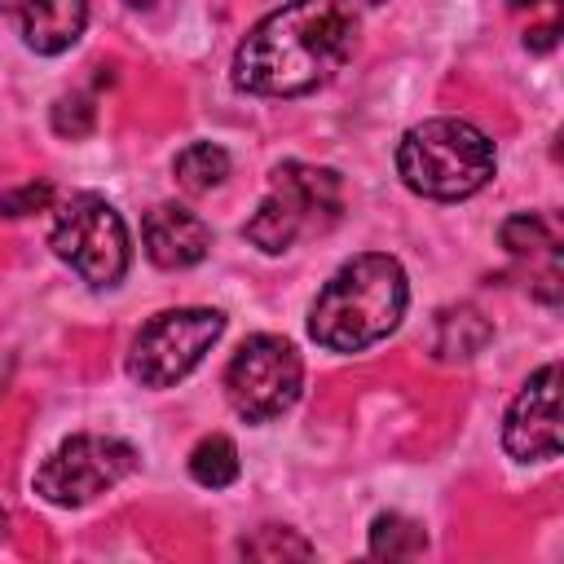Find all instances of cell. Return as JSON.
I'll return each instance as SVG.
<instances>
[{
  "label": "cell",
  "instance_id": "1",
  "mask_svg": "<svg viewBox=\"0 0 564 564\" xmlns=\"http://www.w3.org/2000/svg\"><path fill=\"white\" fill-rule=\"evenodd\" d=\"M357 48L348 0H286L260 18L234 53V88L256 97H300L335 79Z\"/></svg>",
  "mask_w": 564,
  "mask_h": 564
},
{
  "label": "cell",
  "instance_id": "2",
  "mask_svg": "<svg viewBox=\"0 0 564 564\" xmlns=\"http://www.w3.org/2000/svg\"><path fill=\"white\" fill-rule=\"evenodd\" d=\"M405 300H410L405 269L392 256L383 251L352 256L317 291L308 313V335L330 352H361L397 330V322L405 317Z\"/></svg>",
  "mask_w": 564,
  "mask_h": 564
},
{
  "label": "cell",
  "instance_id": "3",
  "mask_svg": "<svg viewBox=\"0 0 564 564\" xmlns=\"http://www.w3.org/2000/svg\"><path fill=\"white\" fill-rule=\"evenodd\" d=\"M397 172L405 189L423 198H467L494 176V141L467 119H427L414 123L397 145Z\"/></svg>",
  "mask_w": 564,
  "mask_h": 564
},
{
  "label": "cell",
  "instance_id": "4",
  "mask_svg": "<svg viewBox=\"0 0 564 564\" xmlns=\"http://www.w3.org/2000/svg\"><path fill=\"white\" fill-rule=\"evenodd\" d=\"M344 212V189L335 167H313V163H282L269 176V194L242 225L247 242L260 247L264 256L291 251L304 234H322L339 220Z\"/></svg>",
  "mask_w": 564,
  "mask_h": 564
},
{
  "label": "cell",
  "instance_id": "5",
  "mask_svg": "<svg viewBox=\"0 0 564 564\" xmlns=\"http://www.w3.org/2000/svg\"><path fill=\"white\" fill-rule=\"evenodd\" d=\"M53 251L88 286H115L128 273V229L123 216L101 194H75L53 225Z\"/></svg>",
  "mask_w": 564,
  "mask_h": 564
},
{
  "label": "cell",
  "instance_id": "6",
  "mask_svg": "<svg viewBox=\"0 0 564 564\" xmlns=\"http://www.w3.org/2000/svg\"><path fill=\"white\" fill-rule=\"evenodd\" d=\"M220 330H225V313L216 308H167L150 317L132 339L128 375L141 388H167L203 361V352L220 339Z\"/></svg>",
  "mask_w": 564,
  "mask_h": 564
},
{
  "label": "cell",
  "instance_id": "7",
  "mask_svg": "<svg viewBox=\"0 0 564 564\" xmlns=\"http://www.w3.org/2000/svg\"><path fill=\"white\" fill-rule=\"evenodd\" d=\"M304 383L300 352L282 335H251L225 366V397L247 423H269L295 405Z\"/></svg>",
  "mask_w": 564,
  "mask_h": 564
},
{
  "label": "cell",
  "instance_id": "8",
  "mask_svg": "<svg viewBox=\"0 0 564 564\" xmlns=\"http://www.w3.org/2000/svg\"><path fill=\"white\" fill-rule=\"evenodd\" d=\"M137 467V449L119 436H70L66 445H57L40 471H35V494L53 507H84L97 494L115 489L128 471Z\"/></svg>",
  "mask_w": 564,
  "mask_h": 564
},
{
  "label": "cell",
  "instance_id": "9",
  "mask_svg": "<svg viewBox=\"0 0 564 564\" xmlns=\"http://www.w3.org/2000/svg\"><path fill=\"white\" fill-rule=\"evenodd\" d=\"M502 445L520 463L555 458L560 454V366L546 361L529 383L516 392L502 419Z\"/></svg>",
  "mask_w": 564,
  "mask_h": 564
},
{
  "label": "cell",
  "instance_id": "10",
  "mask_svg": "<svg viewBox=\"0 0 564 564\" xmlns=\"http://www.w3.org/2000/svg\"><path fill=\"white\" fill-rule=\"evenodd\" d=\"M141 238H145V256L159 269H189L207 256L212 247V229L203 216H194L181 203H159L145 212L141 220Z\"/></svg>",
  "mask_w": 564,
  "mask_h": 564
},
{
  "label": "cell",
  "instance_id": "11",
  "mask_svg": "<svg viewBox=\"0 0 564 564\" xmlns=\"http://www.w3.org/2000/svg\"><path fill=\"white\" fill-rule=\"evenodd\" d=\"M0 18H9L26 48L66 53L88 22V0H0Z\"/></svg>",
  "mask_w": 564,
  "mask_h": 564
},
{
  "label": "cell",
  "instance_id": "12",
  "mask_svg": "<svg viewBox=\"0 0 564 564\" xmlns=\"http://www.w3.org/2000/svg\"><path fill=\"white\" fill-rule=\"evenodd\" d=\"M494 326L480 308L471 304H454V308H441L436 313V326H432V352L441 361H467L476 357L485 344H489Z\"/></svg>",
  "mask_w": 564,
  "mask_h": 564
},
{
  "label": "cell",
  "instance_id": "13",
  "mask_svg": "<svg viewBox=\"0 0 564 564\" xmlns=\"http://www.w3.org/2000/svg\"><path fill=\"white\" fill-rule=\"evenodd\" d=\"M172 176H176V185L185 194H207L229 176V154L220 145H212V141H194V145H185L176 154Z\"/></svg>",
  "mask_w": 564,
  "mask_h": 564
},
{
  "label": "cell",
  "instance_id": "14",
  "mask_svg": "<svg viewBox=\"0 0 564 564\" xmlns=\"http://www.w3.org/2000/svg\"><path fill=\"white\" fill-rule=\"evenodd\" d=\"M423 546H427V538L410 516H401V511L375 516V524H370V555L375 560H414V555H423Z\"/></svg>",
  "mask_w": 564,
  "mask_h": 564
},
{
  "label": "cell",
  "instance_id": "15",
  "mask_svg": "<svg viewBox=\"0 0 564 564\" xmlns=\"http://www.w3.org/2000/svg\"><path fill=\"white\" fill-rule=\"evenodd\" d=\"M189 476H194L198 485H207V489L234 485V480H238V449H234V441L220 436V432L203 436V441L194 445V454H189Z\"/></svg>",
  "mask_w": 564,
  "mask_h": 564
},
{
  "label": "cell",
  "instance_id": "16",
  "mask_svg": "<svg viewBox=\"0 0 564 564\" xmlns=\"http://www.w3.org/2000/svg\"><path fill=\"white\" fill-rule=\"evenodd\" d=\"M238 551H242L247 560H308V555H313V542L300 538V533L286 529V524H264V529H256L251 538H242Z\"/></svg>",
  "mask_w": 564,
  "mask_h": 564
},
{
  "label": "cell",
  "instance_id": "17",
  "mask_svg": "<svg viewBox=\"0 0 564 564\" xmlns=\"http://www.w3.org/2000/svg\"><path fill=\"white\" fill-rule=\"evenodd\" d=\"M498 238H502V247H507L511 256H538V251H555V234H551L546 216H538V212H516L511 220H502Z\"/></svg>",
  "mask_w": 564,
  "mask_h": 564
},
{
  "label": "cell",
  "instance_id": "18",
  "mask_svg": "<svg viewBox=\"0 0 564 564\" xmlns=\"http://www.w3.org/2000/svg\"><path fill=\"white\" fill-rule=\"evenodd\" d=\"M93 123H97V106H93L84 93H75V97H57V101H53V132H57V137L79 141V137L93 132Z\"/></svg>",
  "mask_w": 564,
  "mask_h": 564
},
{
  "label": "cell",
  "instance_id": "19",
  "mask_svg": "<svg viewBox=\"0 0 564 564\" xmlns=\"http://www.w3.org/2000/svg\"><path fill=\"white\" fill-rule=\"evenodd\" d=\"M48 203H53V185L48 181H26V185L0 194V216L18 220V216H31V212H44Z\"/></svg>",
  "mask_w": 564,
  "mask_h": 564
},
{
  "label": "cell",
  "instance_id": "20",
  "mask_svg": "<svg viewBox=\"0 0 564 564\" xmlns=\"http://www.w3.org/2000/svg\"><path fill=\"white\" fill-rule=\"evenodd\" d=\"M555 35H560V22H542V26H533V31L524 35V48H533V53H546V48L555 44Z\"/></svg>",
  "mask_w": 564,
  "mask_h": 564
},
{
  "label": "cell",
  "instance_id": "21",
  "mask_svg": "<svg viewBox=\"0 0 564 564\" xmlns=\"http://www.w3.org/2000/svg\"><path fill=\"white\" fill-rule=\"evenodd\" d=\"M9 533V516H4V507H0V538Z\"/></svg>",
  "mask_w": 564,
  "mask_h": 564
},
{
  "label": "cell",
  "instance_id": "22",
  "mask_svg": "<svg viewBox=\"0 0 564 564\" xmlns=\"http://www.w3.org/2000/svg\"><path fill=\"white\" fill-rule=\"evenodd\" d=\"M366 4H383V0H366Z\"/></svg>",
  "mask_w": 564,
  "mask_h": 564
}]
</instances>
